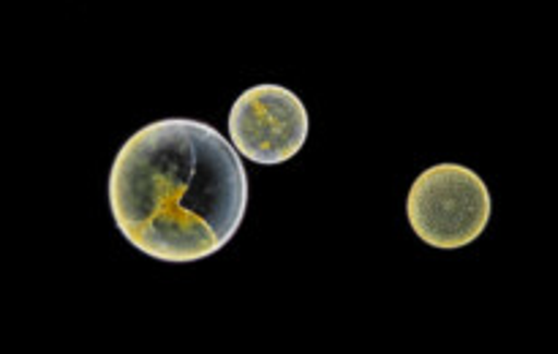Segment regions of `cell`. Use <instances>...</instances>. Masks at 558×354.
<instances>
[{
	"label": "cell",
	"mask_w": 558,
	"mask_h": 354,
	"mask_svg": "<svg viewBox=\"0 0 558 354\" xmlns=\"http://www.w3.org/2000/svg\"><path fill=\"white\" fill-rule=\"evenodd\" d=\"M107 196L120 234L134 248L189 265L232 243L248 210V174L216 125L163 118L123 142Z\"/></svg>",
	"instance_id": "cell-1"
},
{
	"label": "cell",
	"mask_w": 558,
	"mask_h": 354,
	"mask_svg": "<svg viewBox=\"0 0 558 354\" xmlns=\"http://www.w3.org/2000/svg\"><path fill=\"white\" fill-rule=\"evenodd\" d=\"M407 218L414 234L434 248H463L490 221V191L463 163H436L412 183Z\"/></svg>",
	"instance_id": "cell-2"
},
{
	"label": "cell",
	"mask_w": 558,
	"mask_h": 354,
	"mask_svg": "<svg viewBox=\"0 0 558 354\" xmlns=\"http://www.w3.org/2000/svg\"><path fill=\"white\" fill-rule=\"evenodd\" d=\"M308 109L283 85H254L238 96L229 112L232 147L256 163H283L308 139Z\"/></svg>",
	"instance_id": "cell-3"
}]
</instances>
